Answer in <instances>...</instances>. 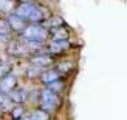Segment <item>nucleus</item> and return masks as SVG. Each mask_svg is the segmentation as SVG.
Returning <instances> with one entry per match:
<instances>
[{"label": "nucleus", "mask_w": 127, "mask_h": 120, "mask_svg": "<svg viewBox=\"0 0 127 120\" xmlns=\"http://www.w3.org/2000/svg\"><path fill=\"white\" fill-rule=\"evenodd\" d=\"M40 100H42V103L45 108L48 110H53V108L59 105V97L56 93L51 92L48 88H45L42 90V94H40Z\"/></svg>", "instance_id": "obj_2"}, {"label": "nucleus", "mask_w": 127, "mask_h": 120, "mask_svg": "<svg viewBox=\"0 0 127 120\" xmlns=\"http://www.w3.org/2000/svg\"><path fill=\"white\" fill-rule=\"evenodd\" d=\"M35 8V5H34L32 3H21L18 7H17L16 9H14V13L13 14H16L17 17H20V18H22L24 21H27V17L30 16V13H31V10Z\"/></svg>", "instance_id": "obj_5"}, {"label": "nucleus", "mask_w": 127, "mask_h": 120, "mask_svg": "<svg viewBox=\"0 0 127 120\" xmlns=\"http://www.w3.org/2000/svg\"><path fill=\"white\" fill-rule=\"evenodd\" d=\"M26 50V45H22L18 41H13L9 47V52L13 56H22Z\"/></svg>", "instance_id": "obj_11"}, {"label": "nucleus", "mask_w": 127, "mask_h": 120, "mask_svg": "<svg viewBox=\"0 0 127 120\" xmlns=\"http://www.w3.org/2000/svg\"><path fill=\"white\" fill-rule=\"evenodd\" d=\"M60 25H62V20L59 18V17H55V18H49L45 21V23H44V28L47 27V28H57V27H60Z\"/></svg>", "instance_id": "obj_15"}, {"label": "nucleus", "mask_w": 127, "mask_h": 120, "mask_svg": "<svg viewBox=\"0 0 127 120\" xmlns=\"http://www.w3.org/2000/svg\"><path fill=\"white\" fill-rule=\"evenodd\" d=\"M9 98L12 102H16V103H24L26 101V92L24 89H16L9 93Z\"/></svg>", "instance_id": "obj_9"}, {"label": "nucleus", "mask_w": 127, "mask_h": 120, "mask_svg": "<svg viewBox=\"0 0 127 120\" xmlns=\"http://www.w3.org/2000/svg\"><path fill=\"white\" fill-rule=\"evenodd\" d=\"M0 119H1V112H0Z\"/></svg>", "instance_id": "obj_24"}, {"label": "nucleus", "mask_w": 127, "mask_h": 120, "mask_svg": "<svg viewBox=\"0 0 127 120\" xmlns=\"http://www.w3.org/2000/svg\"><path fill=\"white\" fill-rule=\"evenodd\" d=\"M44 18H45L44 10L42 8H39V7H35L31 10L30 16L27 17V21H30V22H32L34 25H36V23H39V22L44 21Z\"/></svg>", "instance_id": "obj_6"}, {"label": "nucleus", "mask_w": 127, "mask_h": 120, "mask_svg": "<svg viewBox=\"0 0 127 120\" xmlns=\"http://www.w3.org/2000/svg\"><path fill=\"white\" fill-rule=\"evenodd\" d=\"M9 30H10V28H9V25H8L7 20L0 18V36H5V35H8Z\"/></svg>", "instance_id": "obj_16"}, {"label": "nucleus", "mask_w": 127, "mask_h": 120, "mask_svg": "<svg viewBox=\"0 0 127 120\" xmlns=\"http://www.w3.org/2000/svg\"><path fill=\"white\" fill-rule=\"evenodd\" d=\"M48 36L47 30L43 26L39 25H30L26 26V28L22 31V38L26 39L27 41H39L43 43Z\"/></svg>", "instance_id": "obj_1"}, {"label": "nucleus", "mask_w": 127, "mask_h": 120, "mask_svg": "<svg viewBox=\"0 0 127 120\" xmlns=\"http://www.w3.org/2000/svg\"><path fill=\"white\" fill-rule=\"evenodd\" d=\"M48 119H49L48 114L43 110H35L29 116V120H48Z\"/></svg>", "instance_id": "obj_13"}, {"label": "nucleus", "mask_w": 127, "mask_h": 120, "mask_svg": "<svg viewBox=\"0 0 127 120\" xmlns=\"http://www.w3.org/2000/svg\"><path fill=\"white\" fill-rule=\"evenodd\" d=\"M10 71H12V67L8 63H1L0 65V79H4L5 76H8Z\"/></svg>", "instance_id": "obj_17"}, {"label": "nucleus", "mask_w": 127, "mask_h": 120, "mask_svg": "<svg viewBox=\"0 0 127 120\" xmlns=\"http://www.w3.org/2000/svg\"><path fill=\"white\" fill-rule=\"evenodd\" d=\"M51 36L53 39V41H66L67 38H69V32H67L66 28H64V27H57V28L52 30Z\"/></svg>", "instance_id": "obj_7"}, {"label": "nucleus", "mask_w": 127, "mask_h": 120, "mask_svg": "<svg viewBox=\"0 0 127 120\" xmlns=\"http://www.w3.org/2000/svg\"><path fill=\"white\" fill-rule=\"evenodd\" d=\"M67 48H69L67 41H53L49 47L51 52H53V53H61L64 50H66Z\"/></svg>", "instance_id": "obj_12"}, {"label": "nucleus", "mask_w": 127, "mask_h": 120, "mask_svg": "<svg viewBox=\"0 0 127 120\" xmlns=\"http://www.w3.org/2000/svg\"><path fill=\"white\" fill-rule=\"evenodd\" d=\"M13 1H9V0H0V10L1 12H9L10 9L13 8Z\"/></svg>", "instance_id": "obj_18"}, {"label": "nucleus", "mask_w": 127, "mask_h": 120, "mask_svg": "<svg viewBox=\"0 0 127 120\" xmlns=\"http://www.w3.org/2000/svg\"><path fill=\"white\" fill-rule=\"evenodd\" d=\"M16 85H17L16 76L8 75V76H5L4 79L0 80V92H3L5 94L10 93V92H13V90H14Z\"/></svg>", "instance_id": "obj_4"}, {"label": "nucleus", "mask_w": 127, "mask_h": 120, "mask_svg": "<svg viewBox=\"0 0 127 120\" xmlns=\"http://www.w3.org/2000/svg\"><path fill=\"white\" fill-rule=\"evenodd\" d=\"M10 106H12V101H10L9 96L0 92V108L1 110H9Z\"/></svg>", "instance_id": "obj_14"}, {"label": "nucleus", "mask_w": 127, "mask_h": 120, "mask_svg": "<svg viewBox=\"0 0 127 120\" xmlns=\"http://www.w3.org/2000/svg\"><path fill=\"white\" fill-rule=\"evenodd\" d=\"M60 79V72L56 71V70H48L42 74V81L45 84H52V83H56L59 81Z\"/></svg>", "instance_id": "obj_8"}, {"label": "nucleus", "mask_w": 127, "mask_h": 120, "mask_svg": "<svg viewBox=\"0 0 127 120\" xmlns=\"http://www.w3.org/2000/svg\"><path fill=\"white\" fill-rule=\"evenodd\" d=\"M31 61H32V63L38 67H45V66L52 63V58L48 56H36V57H34Z\"/></svg>", "instance_id": "obj_10"}, {"label": "nucleus", "mask_w": 127, "mask_h": 120, "mask_svg": "<svg viewBox=\"0 0 127 120\" xmlns=\"http://www.w3.org/2000/svg\"><path fill=\"white\" fill-rule=\"evenodd\" d=\"M57 68H59V71H69L73 68V63H70V62H61V63L57 65Z\"/></svg>", "instance_id": "obj_21"}, {"label": "nucleus", "mask_w": 127, "mask_h": 120, "mask_svg": "<svg viewBox=\"0 0 127 120\" xmlns=\"http://www.w3.org/2000/svg\"><path fill=\"white\" fill-rule=\"evenodd\" d=\"M38 75H40V67H38V66L31 67V68H29V70L26 71V76L30 78V79L36 78Z\"/></svg>", "instance_id": "obj_19"}, {"label": "nucleus", "mask_w": 127, "mask_h": 120, "mask_svg": "<svg viewBox=\"0 0 127 120\" xmlns=\"http://www.w3.org/2000/svg\"><path fill=\"white\" fill-rule=\"evenodd\" d=\"M7 22L9 25V28H12L14 31L22 32L26 28V21H24L20 17H17L16 14H9L7 17Z\"/></svg>", "instance_id": "obj_3"}, {"label": "nucleus", "mask_w": 127, "mask_h": 120, "mask_svg": "<svg viewBox=\"0 0 127 120\" xmlns=\"http://www.w3.org/2000/svg\"><path fill=\"white\" fill-rule=\"evenodd\" d=\"M22 114H24V108L22 107H14L13 110H12V116L16 119V120H18L21 116H22Z\"/></svg>", "instance_id": "obj_23"}, {"label": "nucleus", "mask_w": 127, "mask_h": 120, "mask_svg": "<svg viewBox=\"0 0 127 120\" xmlns=\"http://www.w3.org/2000/svg\"><path fill=\"white\" fill-rule=\"evenodd\" d=\"M27 47L30 48L31 50H40L43 47V43L39 41H27Z\"/></svg>", "instance_id": "obj_22"}, {"label": "nucleus", "mask_w": 127, "mask_h": 120, "mask_svg": "<svg viewBox=\"0 0 127 120\" xmlns=\"http://www.w3.org/2000/svg\"><path fill=\"white\" fill-rule=\"evenodd\" d=\"M64 88V84L61 83V81H56V83H52V84H49V87H48V89L51 90V92H53V93H56V92H60V90Z\"/></svg>", "instance_id": "obj_20"}]
</instances>
